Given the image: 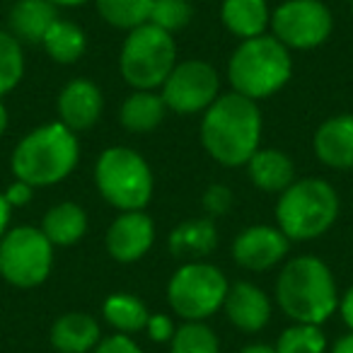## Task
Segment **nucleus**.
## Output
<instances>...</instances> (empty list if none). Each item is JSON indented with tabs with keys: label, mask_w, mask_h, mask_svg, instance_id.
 <instances>
[{
	"label": "nucleus",
	"mask_w": 353,
	"mask_h": 353,
	"mask_svg": "<svg viewBox=\"0 0 353 353\" xmlns=\"http://www.w3.org/2000/svg\"><path fill=\"white\" fill-rule=\"evenodd\" d=\"M351 8H353V0H351Z\"/></svg>",
	"instance_id": "a19ab883"
},
{
	"label": "nucleus",
	"mask_w": 353,
	"mask_h": 353,
	"mask_svg": "<svg viewBox=\"0 0 353 353\" xmlns=\"http://www.w3.org/2000/svg\"><path fill=\"white\" fill-rule=\"evenodd\" d=\"M155 242V223L145 211H123L104 235V245L114 261L133 264L150 252Z\"/></svg>",
	"instance_id": "ddd939ff"
},
{
	"label": "nucleus",
	"mask_w": 353,
	"mask_h": 353,
	"mask_svg": "<svg viewBox=\"0 0 353 353\" xmlns=\"http://www.w3.org/2000/svg\"><path fill=\"white\" fill-rule=\"evenodd\" d=\"M276 353H327V334L319 324L293 322L276 341Z\"/></svg>",
	"instance_id": "bb28decb"
},
{
	"label": "nucleus",
	"mask_w": 353,
	"mask_h": 353,
	"mask_svg": "<svg viewBox=\"0 0 353 353\" xmlns=\"http://www.w3.org/2000/svg\"><path fill=\"white\" fill-rule=\"evenodd\" d=\"M10 216H12V206L8 203L6 194H0V240L10 230Z\"/></svg>",
	"instance_id": "c9c22d12"
},
{
	"label": "nucleus",
	"mask_w": 353,
	"mask_h": 353,
	"mask_svg": "<svg viewBox=\"0 0 353 353\" xmlns=\"http://www.w3.org/2000/svg\"><path fill=\"white\" fill-rule=\"evenodd\" d=\"M56 20H59V8L51 0H17L8 17L10 34L20 44H41Z\"/></svg>",
	"instance_id": "6ab92c4d"
},
{
	"label": "nucleus",
	"mask_w": 353,
	"mask_h": 353,
	"mask_svg": "<svg viewBox=\"0 0 353 353\" xmlns=\"http://www.w3.org/2000/svg\"><path fill=\"white\" fill-rule=\"evenodd\" d=\"M54 269V245L41 228L20 225L0 240V276L15 288H37Z\"/></svg>",
	"instance_id": "1a4fd4ad"
},
{
	"label": "nucleus",
	"mask_w": 353,
	"mask_h": 353,
	"mask_svg": "<svg viewBox=\"0 0 353 353\" xmlns=\"http://www.w3.org/2000/svg\"><path fill=\"white\" fill-rule=\"evenodd\" d=\"M41 46H44V51L49 54L51 61H56L61 65H70L83 59L85 49H88V37H85V32L75 22L59 17L44 34Z\"/></svg>",
	"instance_id": "393cba45"
},
{
	"label": "nucleus",
	"mask_w": 353,
	"mask_h": 353,
	"mask_svg": "<svg viewBox=\"0 0 353 353\" xmlns=\"http://www.w3.org/2000/svg\"><path fill=\"white\" fill-rule=\"evenodd\" d=\"M8 131V107L0 102V136Z\"/></svg>",
	"instance_id": "ea45409f"
},
{
	"label": "nucleus",
	"mask_w": 353,
	"mask_h": 353,
	"mask_svg": "<svg viewBox=\"0 0 353 353\" xmlns=\"http://www.w3.org/2000/svg\"><path fill=\"white\" fill-rule=\"evenodd\" d=\"M225 274L208 261H187L167 283V303L184 322H203L223 307L228 295Z\"/></svg>",
	"instance_id": "6e6552de"
},
{
	"label": "nucleus",
	"mask_w": 353,
	"mask_h": 353,
	"mask_svg": "<svg viewBox=\"0 0 353 353\" xmlns=\"http://www.w3.org/2000/svg\"><path fill=\"white\" fill-rule=\"evenodd\" d=\"M104 109V94L90 78H75L59 92L56 112L59 121L73 133L88 131L99 121Z\"/></svg>",
	"instance_id": "4468645a"
},
{
	"label": "nucleus",
	"mask_w": 353,
	"mask_h": 353,
	"mask_svg": "<svg viewBox=\"0 0 353 353\" xmlns=\"http://www.w3.org/2000/svg\"><path fill=\"white\" fill-rule=\"evenodd\" d=\"M176 65L174 37L155 25H141L128 32L119 54L121 78L133 90H157Z\"/></svg>",
	"instance_id": "0eeeda50"
},
{
	"label": "nucleus",
	"mask_w": 353,
	"mask_h": 353,
	"mask_svg": "<svg viewBox=\"0 0 353 353\" xmlns=\"http://www.w3.org/2000/svg\"><path fill=\"white\" fill-rule=\"evenodd\" d=\"M78 157V136L61 121H54L37 126L17 143L10 157V170L15 179H22L34 189L54 187L75 170Z\"/></svg>",
	"instance_id": "7ed1b4c3"
},
{
	"label": "nucleus",
	"mask_w": 353,
	"mask_h": 353,
	"mask_svg": "<svg viewBox=\"0 0 353 353\" xmlns=\"http://www.w3.org/2000/svg\"><path fill=\"white\" fill-rule=\"evenodd\" d=\"M221 20L237 39H254L271 25V10L266 0H223Z\"/></svg>",
	"instance_id": "412c9836"
},
{
	"label": "nucleus",
	"mask_w": 353,
	"mask_h": 353,
	"mask_svg": "<svg viewBox=\"0 0 353 353\" xmlns=\"http://www.w3.org/2000/svg\"><path fill=\"white\" fill-rule=\"evenodd\" d=\"M170 353H221V341L208 324L184 322L172 336Z\"/></svg>",
	"instance_id": "cd10ccee"
},
{
	"label": "nucleus",
	"mask_w": 353,
	"mask_h": 353,
	"mask_svg": "<svg viewBox=\"0 0 353 353\" xmlns=\"http://www.w3.org/2000/svg\"><path fill=\"white\" fill-rule=\"evenodd\" d=\"M170 112L162 99L160 92L155 90H136L131 92L121 104V126L131 133H148L155 131L162 121H165V114Z\"/></svg>",
	"instance_id": "4be33fe9"
},
{
	"label": "nucleus",
	"mask_w": 353,
	"mask_h": 353,
	"mask_svg": "<svg viewBox=\"0 0 353 353\" xmlns=\"http://www.w3.org/2000/svg\"><path fill=\"white\" fill-rule=\"evenodd\" d=\"M339 312H341L343 324L353 332V285L339 298Z\"/></svg>",
	"instance_id": "f704fd0d"
},
{
	"label": "nucleus",
	"mask_w": 353,
	"mask_h": 353,
	"mask_svg": "<svg viewBox=\"0 0 353 353\" xmlns=\"http://www.w3.org/2000/svg\"><path fill=\"white\" fill-rule=\"evenodd\" d=\"M102 317L117 334L131 336V334L145 329L150 312H148L145 303L141 298H136V295L112 293L102 305Z\"/></svg>",
	"instance_id": "b1692460"
},
{
	"label": "nucleus",
	"mask_w": 353,
	"mask_h": 353,
	"mask_svg": "<svg viewBox=\"0 0 353 353\" xmlns=\"http://www.w3.org/2000/svg\"><path fill=\"white\" fill-rule=\"evenodd\" d=\"M240 353H276V346H269V343H250Z\"/></svg>",
	"instance_id": "4c0bfd02"
},
{
	"label": "nucleus",
	"mask_w": 353,
	"mask_h": 353,
	"mask_svg": "<svg viewBox=\"0 0 353 353\" xmlns=\"http://www.w3.org/2000/svg\"><path fill=\"white\" fill-rule=\"evenodd\" d=\"M192 6L189 0H152L150 8V25L160 27L167 34H174V32H182L184 27L192 22Z\"/></svg>",
	"instance_id": "c756f323"
},
{
	"label": "nucleus",
	"mask_w": 353,
	"mask_h": 353,
	"mask_svg": "<svg viewBox=\"0 0 353 353\" xmlns=\"http://www.w3.org/2000/svg\"><path fill=\"white\" fill-rule=\"evenodd\" d=\"M271 30L285 49L310 51L329 39L334 17L322 0H283L271 15Z\"/></svg>",
	"instance_id": "9d476101"
},
{
	"label": "nucleus",
	"mask_w": 353,
	"mask_h": 353,
	"mask_svg": "<svg viewBox=\"0 0 353 353\" xmlns=\"http://www.w3.org/2000/svg\"><path fill=\"white\" fill-rule=\"evenodd\" d=\"M49 341L59 353H92L102 341V332L92 314L65 312L51 324Z\"/></svg>",
	"instance_id": "f3484780"
},
{
	"label": "nucleus",
	"mask_w": 353,
	"mask_h": 353,
	"mask_svg": "<svg viewBox=\"0 0 353 353\" xmlns=\"http://www.w3.org/2000/svg\"><path fill=\"white\" fill-rule=\"evenodd\" d=\"M293 75L290 49L276 37L261 34L240 41L228 61V80L232 92L247 99H266L285 88Z\"/></svg>",
	"instance_id": "20e7f679"
},
{
	"label": "nucleus",
	"mask_w": 353,
	"mask_h": 353,
	"mask_svg": "<svg viewBox=\"0 0 353 353\" xmlns=\"http://www.w3.org/2000/svg\"><path fill=\"white\" fill-rule=\"evenodd\" d=\"M230 208H232V192L225 184H211L203 192V211L211 218L225 216Z\"/></svg>",
	"instance_id": "7c9ffc66"
},
{
	"label": "nucleus",
	"mask_w": 353,
	"mask_h": 353,
	"mask_svg": "<svg viewBox=\"0 0 353 353\" xmlns=\"http://www.w3.org/2000/svg\"><path fill=\"white\" fill-rule=\"evenodd\" d=\"M25 75V51L22 44L10 34L0 30V97L20 85Z\"/></svg>",
	"instance_id": "c85d7f7f"
},
{
	"label": "nucleus",
	"mask_w": 353,
	"mask_h": 353,
	"mask_svg": "<svg viewBox=\"0 0 353 353\" xmlns=\"http://www.w3.org/2000/svg\"><path fill=\"white\" fill-rule=\"evenodd\" d=\"M32 196H34V187L27 182H22V179H15V182L8 187L6 192V199L8 203H10L12 208H20V206H27V203L32 201Z\"/></svg>",
	"instance_id": "72a5a7b5"
},
{
	"label": "nucleus",
	"mask_w": 353,
	"mask_h": 353,
	"mask_svg": "<svg viewBox=\"0 0 353 353\" xmlns=\"http://www.w3.org/2000/svg\"><path fill=\"white\" fill-rule=\"evenodd\" d=\"M261 109L254 99L237 92L223 94L203 112V150L223 167H242L259 150Z\"/></svg>",
	"instance_id": "f257e3e1"
},
{
	"label": "nucleus",
	"mask_w": 353,
	"mask_h": 353,
	"mask_svg": "<svg viewBox=\"0 0 353 353\" xmlns=\"http://www.w3.org/2000/svg\"><path fill=\"white\" fill-rule=\"evenodd\" d=\"M41 232L54 247H70L83 240L88 232V213L80 203L61 201L46 211Z\"/></svg>",
	"instance_id": "5701e85b"
},
{
	"label": "nucleus",
	"mask_w": 353,
	"mask_h": 353,
	"mask_svg": "<svg viewBox=\"0 0 353 353\" xmlns=\"http://www.w3.org/2000/svg\"><path fill=\"white\" fill-rule=\"evenodd\" d=\"M276 303L293 322L322 327L339 307L332 269L312 254L290 259L276 279Z\"/></svg>",
	"instance_id": "f03ea898"
},
{
	"label": "nucleus",
	"mask_w": 353,
	"mask_h": 353,
	"mask_svg": "<svg viewBox=\"0 0 353 353\" xmlns=\"http://www.w3.org/2000/svg\"><path fill=\"white\" fill-rule=\"evenodd\" d=\"M56 8H78V6H85L88 0H51Z\"/></svg>",
	"instance_id": "58836bf2"
},
{
	"label": "nucleus",
	"mask_w": 353,
	"mask_h": 353,
	"mask_svg": "<svg viewBox=\"0 0 353 353\" xmlns=\"http://www.w3.org/2000/svg\"><path fill=\"white\" fill-rule=\"evenodd\" d=\"M314 155L332 170L353 167V114L332 117L317 128L312 138Z\"/></svg>",
	"instance_id": "dca6fc26"
},
{
	"label": "nucleus",
	"mask_w": 353,
	"mask_h": 353,
	"mask_svg": "<svg viewBox=\"0 0 353 353\" xmlns=\"http://www.w3.org/2000/svg\"><path fill=\"white\" fill-rule=\"evenodd\" d=\"M92 353H143V348L126 334H112L94 346Z\"/></svg>",
	"instance_id": "473e14b6"
},
{
	"label": "nucleus",
	"mask_w": 353,
	"mask_h": 353,
	"mask_svg": "<svg viewBox=\"0 0 353 353\" xmlns=\"http://www.w3.org/2000/svg\"><path fill=\"white\" fill-rule=\"evenodd\" d=\"M94 184L117 211H143L150 203L152 170L145 157L126 145H112L94 162Z\"/></svg>",
	"instance_id": "423d86ee"
},
{
	"label": "nucleus",
	"mask_w": 353,
	"mask_h": 353,
	"mask_svg": "<svg viewBox=\"0 0 353 353\" xmlns=\"http://www.w3.org/2000/svg\"><path fill=\"white\" fill-rule=\"evenodd\" d=\"M225 317L232 327H237L245 334H256L269 324L271 319V300L259 285L250 281H237L230 283L225 295Z\"/></svg>",
	"instance_id": "2eb2a0df"
},
{
	"label": "nucleus",
	"mask_w": 353,
	"mask_h": 353,
	"mask_svg": "<svg viewBox=\"0 0 353 353\" xmlns=\"http://www.w3.org/2000/svg\"><path fill=\"white\" fill-rule=\"evenodd\" d=\"M245 167L250 182L266 194H283L295 182L293 160L276 148H259Z\"/></svg>",
	"instance_id": "a211bd4d"
},
{
	"label": "nucleus",
	"mask_w": 353,
	"mask_h": 353,
	"mask_svg": "<svg viewBox=\"0 0 353 353\" xmlns=\"http://www.w3.org/2000/svg\"><path fill=\"white\" fill-rule=\"evenodd\" d=\"M221 75L208 61H182L172 68L162 83L160 94L167 109L176 114H199L206 112L218 99Z\"/></svg>",
	"instance_id": "9b49d317"
},
{
	"label": "nucleus",
	"mask_w": 353,
	"mask_h": 353,
	"mask_svg": "<svg viewBox=\"0 0 353 353\" xmlns=\"http://www.w3.org/2000/svg\"><path fill=\"white\" fill-rule=\"evenodd\" d=\"M145 332L152 341L165 343V341H172L176 327H174V322H172L170 314H150V317H148V324H145Z\"/></svg>",
	"instance_id": "2f4dec72"
},
{
	"label": "nucleus",
	"mask_w": 353,
	"mask_h": 353,
	"mask_svg": "<svg viewBox=\"0 0 353 353\" xmlns=\"http://www.w3.org/2000/svg\"><path fill=\"white\" fill-rule=\"evenodd\" d=\"M218 245V230L211 218H194L184 221L170 232L167 237V250L174 259L199 261L208 256Z\"/></svg>",
	"instance_id": "aec40b11"
},
{
	"label": "nucleus",
	"mask_w": 353,
	"mask_h": 353,
	"mask_svg": "<svg viewBox=\"0 0 353 353\" xmlns=\"http://www.w3.org/2000/svg\"><path fill=\"white\" fill-rule=\"evenodd\" d=\"M290 240L274 225H250L232 242V259L247 271H269L288 254Z\"/></svg>",
	"instance_id": "f8f14e48"
},
{
	"label": "nucleus",
	"mask_w": 353,
	"mask_h": 353,
	"mask_svg": "<svg viewBox=\"0 0 353 353\" xmlns=\"http://www.w3.org/2000/svg\"><path fill=\"white\" fill-rule=\"evenodd\" d=\"M99 17L114 30H136L150 20L152 0H94Z\"/></svg>",
	"instance_id": "a878e982"
},
{
	"label": "nucleus",
	"mask_w": 353,
	"mask_h": 353,
	"mask_svg": "<svg viewBox=\"0 0 353 353\" xmlns=\"http://www.w3.org/2000/svg\"><path fill=\"white\" fill-rule=\"evenodd\" d=\"M339 218L336 189L324 179H295L276 203L279 230L290 242H307L322 237Z\"/></svg>",
	"instance_id": "39448f33"
},
{
	"label": "nucleus",
	"mask_w": 353,
	"mask_h": 353,
	"mask_svg": "<svg viewBox=\"0 0 353 353\" xmlns=\"http://www.w3.org/2000/svg\"><path fill=\"white\" fill-rule=\"evenodd\" d=\"M332 353H353V332L339 339V341L332 346Z\"/></svg>",
	"instance_id": "e433bc0d"
}]
</instances>
